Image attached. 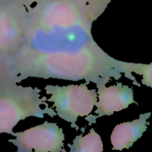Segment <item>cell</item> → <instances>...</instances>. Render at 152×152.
I'll return each mask as SVG.
<instances>
[{
    "mask_svg": "<svg viewBox=\"0 0 152 152\" xmlns=\"http://www.w3.org/2000/svg\"><path fill=\"white\" fill-rule=\"evenodd\" d=\"M132 73L140 75L142 77L141 83L144 86H146L152 88V62L148 64L134 63V62H127V76L126 78L134 81V84L138 86L140 85L137 83L136 78L132 75Z\"/></svg>",
    "mask_w": 152,
    "mask_h": 152,
    "instance_id": "8fae6325",
    "label": "cell"
},
{
    "mask_svg": "<svg viewBox=\"0 0 152 152\" xmlns=\"http://www.w3.org/2000/svg\"><path fill=\"white\" fill-rule=\"evenodd\" d=\"M69 147L71 152L103 151V143L101 137L93 129L86 136L78 135L76 137L73 144L69 145Z\"/></svg>",
    "mask_w": 152,
    "mask_h": 152,
    "instance_id": "9c48e42d",
    "label": "cell"
},
{
    "mask_svg": "<svg viewBox=\"0 0 152 152\" xmlns=\"http://www.w3.org/2000/svg\"><path fill=\"white\" fill-rule=\"evenodd\" d=\"M28 12L16 0H0V60L7 59L28 39Z\"/></svg>",
    "mask_w": 152,
    "mask_h": 152,
    "instance_id": "5b68a950",
    "label": "cell"
},
{
    "mask_svg": "<svg viewBox=\"0 0 152 152\" xmlns=\"http://www.w3.org/2000/svg\"><path fill=\"white\" fill-rule=\"evenodd\" d=\"M16 1H17L18 2L20 3V4H23V5L26 7L27 10H28L29 7H32L33 4H34V3L37 4V3L41 1L42 0H16Z\"/></svg>",
    "mask_w": 152,
    "mask_h": 152,
    "instance_id": "7c38bea8",
    "label": "cell"
},
{
    "mask_svg": "<svg viewBox=\"0 0 152 152\" xmlns=\"http://www.w3.org/2000/svg\"><path fill=\"white\" fill-rule=\"evenodd\" d=\"M151 114V112L142 114L137 120L117 125L111 135L113 149L122 151L131 148L147 130V120L150 118Z\"/></svg>",
    "mask_w": 152,
    "mask_h": 152,
    "instance_id": "ba28073f",
    "label": "cell"
},
{
    "mask_svg": "<svg viewBox=\"0 0 152 152\" xmlns=\"http://www.w3.org/2000/svg\"><path fill=\"white\" fill-rule=\"evenodd\" d=\"M127 75V62L117 60L98 45L81 53L38 51L23 45L15 54L0 60V83H18L29 77L107 84Z\"/></svg>",
    "mask_w": 152,
    "mask_h": 152,
    "instance_id": "6da1fadb",
    "label": "cell"
},
{
    "mask_svg": "<svg viewBox=\"0 0 152 152\" xmlns=\"http://www.w3.org/2000/svg\"><path fill=\"white\" fill-rule=\"evenodd\" d=\"M88 83L66 86L47 85L46 94L50 95L48 101L53 103L56 115L70 123L71 127H77L80 117L90 115L97 102V92L88 88Z\"/></svg>",
    "mask_w": 152,
    "mask_h": 152,
    "instance_id": "277c9868",
    "label": "cell"
},
{
    "mask_svg": "<svg viewBox=\"0 0 152 152\" xmlns=\"http://www.w3.org/2000/svg\"><path fill=\"white\" fill-rule=\"evenodd\" d=\"M38 88L18 86L14 82L0 83V134H12L13 129L21 120L30 117L44 118L45 114L53 117L56 113L41 99Z\"/></svg>",
    "mask_w": 152,
    "mask_h": 152,
    "instance_id": "7a4b0ae2",
    "label": "cell"
},
{
    "mask_svg": "<svg viewBox=\"0 0 152 152\" xmlns=\"http://www.w3.org/2000/svg\"><path fill=\"white\" fill-rule=\"evenodd\" d=\"M16 139L10 140L18 152H61L65 134L56 123L45 122L39 126L20 132H13Z\"/></svg>",
    "mask_w": 152,
    "mask_h": 152,
    "instance_id": "8992f818",
    "label": "cell"
},
{
    "mask_svg": "<svg viewBox=\"0 0 152 152\" xmlns=\"http://www.w3.org/2000/svg\"><path fill=\"white\" fill-rule=\"evenodd\" d=\"M28 31L51 29L74 25L92 28L88 19L74 0H42L28 9Z\"/></svg>",
    "mask_w": 152,
    "mask_h": 152,
    "instance_id": "3957f363",
    "label": "cell"
},
{
    "mask_svg": "<svg viewBox=\"0 0 152 152\" xmlns=\"http://www.w3.org/2000/svg\"><path fill=\"white\" fill-rule=\"evenodd\" d=\"M89 20L94 22L101 16L112 0H74Z\"/></svg>",
    "mask_w": 152,
    "mask_h": 152,
    "instance_id": "30bf717a",
    "label": "cell"
},
{
    "mask_svg": "<svg viewBox=\"0 0 152 152\" xmlns=\"http://www.w3.org/2000/svg\"><path fill=\"white\" fill-rule=\"evenodd\" d=\"M104 83L96 85L97 88L98 101L96 105L95 120L103 116H111L129 108L132 103L138 105L134 99V91L129 86L117 83L114 86L105 87Z\"/></svg>",
    "mask_w": 152,
    "mask_h": 152,
    "instance_id": "52a82bcc",
    "label": "cell"
}]
</instances>
